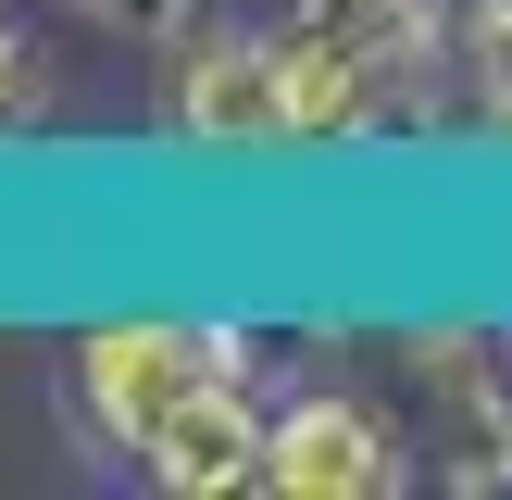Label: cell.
Returning a JSON list of instances; mask_svg holds the SVG:
<instances>
[{
	"label": "cell",
	"mask_w": 512,
	"mask_h": 500,
	"mask_svg": "<svg viewBox=\"0 0 512 500\" xmlns=\"http://www.w3.org/2000/svg\"><path fill=\"white\" fill-rule=\"evenodd\" d=\"M75 388H88L100 438L138 450V475H163V488L213 500V488H263V425L238 388V350L213 338V325H175V313H125L100 325L88 350H75Z\"/></svg>",
	"instance_id": "cell-1"
},
{
	"label": "cell",
	"mask_w": 512,
	"mask_h": 500,
	"mask_svg": "<svg viewBox=\"0 0 512 500\" xmlns=\"http://www.w3.org/2000/svg\"><path fill=\"white\" fill-rule=\"evenodd\" d=\"M388 438H375V413H350V400H288V413L263 425V488L275 500H375L388 488Z\"/></svg>",
	"instance_id": "cell-2"
}]
</instances>
